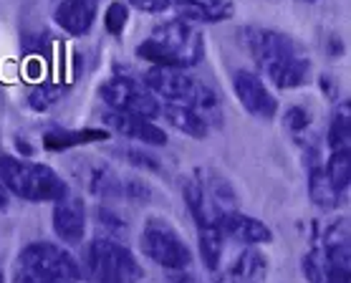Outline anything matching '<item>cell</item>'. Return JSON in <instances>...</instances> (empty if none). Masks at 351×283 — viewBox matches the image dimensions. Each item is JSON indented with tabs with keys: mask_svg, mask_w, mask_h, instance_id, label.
<instances>
[{
	"mask_svg": "<svg viewBox=\"0 0 351 283\" xmlns=\"http://www.w3.org/2000/svg\"><path fill=\"white\" fill-rule=\"evenodd\" d=\"M136 56L152 66L192 69L205 58V33L197 23L177 16L152 28V36L136 46Z\"/></svg>",
	"mask_w": 351,
	"mask_h": 283,
	"instance_id": "1",
	"label": "cell"
},
{
	"mask_svg": "<svg viewBox=\"0 0 351 283\" xmlns=\"http://www.w3.org/2000/svg\"><path fill=\"white\" fill-rule=\"evenodd\" d=\"M127 5L142 13H165L172 8V0H127Z\"/></svg>",
	"mask_w": 351,
	"mask_h": 283,
	"instance_id": "29",
	"label": "cell"
},
{
	"mask_svg": "<svg viewBox=\"0 0 351 283\" xmlns=\"http://www.w3.org/2000/svg\"><path fill=\"white\" fill-rule=\"evenodd\" d=\"M112 137V132L106 127H84V130H69V127H53V130L43 132L40 147L48 152H69L76 147L99 145Z\"/></svg>",
	"mask_w": 351,
	"mask_h": 283,
	"instance_id": "16",
	"label": "cell"
},
{
	"mask_svg": "<svg viewBox=\"0 0 351 283\" xmlns=\"http://www.w3.org/2000/svg\"><path fill=\"white\" fill-rule=\"evenodd\" d=\"M99 3L96 0H56L53 5V23L69 36H86L96 23Z\"/></svg>",
	"mask_w": 351,
	"mask_h": 283,
	"instance_id": "15",
	"label": "cell"
},
{
	"mask_svg": "<svg viewBox=\"0 0 351 283\" xmlns=\"http://www.w3.org/2000/svg\"><path fill=\"white\" fill-rule=\"evenodd\" d=\"M263 73H265V79L280 91L301 89L306 81H308V76H311V58L304 56V53L298 51L293 56L278 58V61H273L271 66H265Z\"/></svg>",
	"mask_w": 351,
	"mask_h": 283,
	"instance_id": "17",
	"label": "cell"
},
{
	"mask_svg": "<svg viewBox=\"0 0 351 283\" xmlns=\"http://www.w3.org/2000/svg\"><path fill=\"white\" fill-rule=\"evenodd\" d=\"M169 281L172 283H199L197 278L190 273V268H187V271H172V273H169Z\"/></svg>",
	"mask_w": 351,
	"mask_h": 283,
	"instance_id": "31",
	"label": "cell"
},
{
	"mask_svg": "<svg viewBox=\"0 0 351 283\" xmlns=\"http://www.w3.org/2000/svg\"><path fill=\"white\" fill-rule=\"evenodd\" d=\"M232 91H235V99L240 101V106L247 114H253L256 119H276L278 99H276V94L268 89V84L258 73L247 71V69H238V71L232 73Z\"/></svg>",
	"mask_w": 351,
	"mask_h": 283,
	"instance_id": "10",
	"label": "cell"
},
{
	"mask_svg": "<svg viewBox=\"0 0 351 283\" xmlns=\"http://www.w3.org/2000/svg\"><path fill=\"white\" fill-rule=\"evenodd\" d=\"M139 248L154 266L165 268L169 273L172 271H187L195 263L192 248L187 245L182 233L167 218H160V215L147 218L142 233H139Z\"/></svg>",
	"mask_w": 351,
	"mask_h": 283,
	"instance_id": "7",
	"label": "cell"
},
{
	"mask_svg": "<svg viewBox=\"0 0 351 283\" xmlns=\"http://www.w3.org/2000/svg\"><path fill=\"white\" fill-rule=\"evenodd\" d=\"M81 271L88 283H139L144 278V268L134 251L101 235L84 248Z\"/></svg>",
	"mask_w": 351,
	"mask_h": 283,
	"instance_id": "4",
	"label": "cell"
},
{
	"mask_svg": "<svg viewBox=\"0 0 351 283\" xmlns=\"http://www.w3.org/2000/svg\"><path fill=\"white\" fill-rule=\"evenodd\" d=\"M271 271V260L258 245H245L228 266L215 271V283H263Z\"/></svg>",
	"mask_w": 351,
	"mask_h": 283,
	"instance_id": "13",
	"label": "cell"
},
{
	"mask_svg": "<svg viewBox=\"0 0 351 283\" xmlns=\"http://www.w3.org/2000/svg\"><path fill=\"white\" fill-rule=\"evenodd\" d=\"M96 218H99V223H101V225H106V230H112V233H124V230H127L124 220L114 218L109 208H101V205H99V210H96Z\"/></svg>",
	"mask_w": 351,
	"mask_h": 283,
	"instance_id": "30",
	"label": "cell"
},
{
	"mask_svg": "<svg viewBox=\"0 0 351 283\" xmlns=\"http://www.w3.org/2000/svg\"><path fill=\"white\" fill-rule=\"evenodd\" d=\"M129 164H134V167H144V170H152L157 175H162V164L157 157H152L149 152H144L142 147H129L124 152H119Z\"/></svg>",
	"mask_w": 351,
	"mask_h": 283,
	"instance_id": "28",
	"label": "cell"
},
{
	"mask_svg": "<svg viewBox=\"0 0 351 283\" xmlns=\"http://www.w3.org/2000/svg\"><path fill=\"white\" fill-rule=\"evenodd\" d=\"M0 182L25 202H56L71 193L53 167L16 154H0Z\"/></svg>",
	"mask_w": 351,
	"mask_h": 283,
	"instance_id": "2",
	"label": "cell"
},
{
	"mask_svg": "<svg viewBox=\"0 0 351 283\" xmlns=\"http://www.w3.org/2000/svg\"><path fill=\"white\" fill-rule=\"evenodd\" d=\"M301 271L308 283H351V268H341L328 260L321 245H313L301 258Z\"/></svg>",
	"mask_w": 351,
	"mask_h": 283,
	"instance_id": "20",
	"label": "cell"
},
{
	"mask_svg": "<svg viewBox=\"0 0 351 283\" xmlns=\"http://www.w3.org/2000/svg\"><path fill=\"white\" fill-rule=\"evenodd\" d=\"M144 84L152 89L157 99L165 101H182V104L195 106L205 119L210 114L217 116V97L208 84L197 81L187 73V69L180 66H149L144 71ZM210 121V119H208Z\"/></svg>",
	"mask_w": 351,
	"mask_h": 283,
	"instance_id": "6",
	"label": "cell"
},
{
	"mask_svg": "<svg viewBox=\"0 0 351 283\" xmlns=\"http://www.w3.org/2000/svg\"><path fill=\"white\" fill-rule=\"evenodd\" d=\"M53 233L64 245H81L86 238V205L79 195L69 193L66 197L53 202L51 212Z\"/></svg>",
	"mask_w": 351,
	"mask_h": 283,
	"instance_id": "12",
	"label": "cell"
},
{
	"mask_svg": "<svg viewBox=\"0 0 351 283\" xmlns=\"http://www.w3.org/2000/svg\"><path fill=\"white\" fill-rule=\"evenodd\" d=\"M324 175L331 185L339 190L341 195L349 193V182H351V149L343 147V149H334L328 154L326 164H324Z\"/></svg>",
	"mask_w": 351,
	"mask_h": 283,
	"instance_id": "24",
	"label": "cell"
},
{
	"mask_svg": "<svg viewBox=\"0 0 351 283\" xmlns=\"http://www.w3.org/2000/svg\"><path fill=\"white\" fill-rule=\"evenodd\" d=\"M283 127H286V132L295 134V137L306 134V132L311 130V112L306 106H291L283 114Z\"/></svg>",
	"mask_w": 351,
	"mask_h": 283,
	"instance_id": "27",
	"label": "cell"
},
{
	"mask_svg": "<svg viewBox=\"0 0 351 283\" xmlns=\"http://www.w3.org/2000/svg\"><path fill=\"white\" fill-rule=\"evenodd\" d=\"M197 245H199V258L205 263L210 273H215L223 266V251H225V235L220 233L217 225H205L197 230Z\"/></svg>",
	"mask_w": 351,
	"mask_h": 283,
	"instance_id": "22",
	"label": "cell"
},
{
	"mask_svg": "<svg viewBox=\"0 0 351 283\" xmlns=\"http://www.w3.org/2000/svg\"><path fill=\"white\" fill-rule=\"evenodd\" d=\"M308 197H311V202L316 208H321V210H336L341 205L343 195L326 180L324 164L308 170Z\"/></svg>",
	"mask_w": 351,
	"mask_h": 283,
	"instance_id": "21",
	"label": "cell"
},
{
	"mask_svg": "<svg viewBox=\"0 0 351 283\" xmlns=\"http://www.w3.org/2000/svg\"><path fill=\"white\" fill-rule=\"evenodd\" d=\"M182 195L197 227L217 225L225 212L238 210L230 182L213 170L197 167L192 175H187L182 180Z\"/></svg>",
	"mask_w": 351,
	"mask_h": 283,
	"instance_id": "5",
	"label": "cell"
},
{
	"mask_svg": "<svg viewBox=\"0 0 351 283\" xmlns=\"http://www.w3.org/2000/svg\"><path fill=\"white\" fill-rule=\"evenodd\" d=\"M69 91V84H51V81H40L28 91V106L33 112H48L51 106H56L64 94Z\"/></svg>",
	"mask_w": 351,
	"mask_h": 283,
	"instance_id": "25",
	"label": "cell"
},
{
	"mask_svg": "<svg viewBox=\"0 0 351 283\" xmlns=\"http://www.w3.org/2000/svg\"><path fill=\"white\" fill-rule=\"evenodd\" d=\"M104 127L112 134H119L124 139H132L142 147H165L169 142L167 132L162 130L154 119L139 116V114H124V112H109L104 114Z\"/></svg>",
	"mask_w": 351,
	"mask_h": 283,
	"instance_id": "11",
	"label": "cell"
},
{
	"mask_svg": "<svg viewBox=\"0 0 351 283\" xmlns=\"http://www.w3.org/2000/svg\"><path fill=\"white\" fill-rule=\"evenodd\" d=\"M129 23V5L127 0H112L104 10V28L106 33H112V36H121L124 28Z\"/></svg>",
	"mask_w": 351,
	"mask_h": 283,
	"instance_id": "26",
	"label": "cell"
},
{
	"mask_svg": "<svg viewBox=\"0 0 351 283\" xmlns=\"http://www.w3.org/2000/svg\"><path fill=\"white\" fill-rule=\"evenodd\" d=\"M172 5L192 23H223L235 16L232 0H172Z\"/></svg>",
	"mask_w": 351,
	"mask_h": 283,
	"instance_id": "19",
	"label": "cell"
},
{
	"mask_svg": "<svg viewBox=\"0 0 351 283\" xmlns=\"http://www.w3.org/2000/svg\"><path fill=\"white\" fill-rule=\"evenodd\" d=\"M162 116L172 130H177L184 137L192 139H205L210 134V121L190 104L182 101H167L162 104Z\"/></svg>",
	"mask_w": 351,
	"mask_h": 283,
	"instance_id": "18",
	"label": "cell"
},
{
	"mask_svg": "<svg viewBox=\"0 0 351 283\" xmlns=\"http://www.w3.org/2000/svg\"><path fill=\"white\" fill-rule=\"evenodd\" d=\"M99 97L112 112L139 114L147 119L162 116V101L152 94V89L132 76H112L99 86Z\"/></svg>",
	"mask_w": 351,
	"mask_h": 283,
	"instance_id": "8",
	"label": "cell"
},
{
	"mask_svg": "<svg viewBox=\"0 0 351 283\" xmlns=\"http://www.w3.org/2000/svg\"><path fill=\"white\" fill-rule=\"evenodd\" d=\"M84 271L81 260L69 248L48 241L28 243L16 256L13 283H81Z\"/></svg>",
	"mask_w": 351,
	"mask_h": 283,
	"instance_id": "3",
	"label": "cell"
},
{
	"mask_svg": "<svg viewBox=\"0 0 351 283\" xmlns=\"http://www.w3.org/2000/svg\"><path fill=\"white\" fill-rule=\"evenodd\" d=\"M349 142H351V106H349V99H343L341 104L336 106L331 121H328L326 147L334 152V149L349 147Z\"/></svg>",
	"mask_w": 351,
	"mask_h": 283,
	"instance_id": "23",
	"label": "cell"
},
{
	"mask_svg": "<svg viewBox=\"0 0 351 283\" xmlns=\"http://www.w3.org/2000/svg\"><path fill=\"white\" fill-rule=\"evenodd\" d=\"M298 3H316V0H298Z\"/></svg>",
	"mask_w": 351,
	"mask_h": 283,
	"instance_id": "34",
	"label": "cell"
},
{
	"mask_svg": "<svg viewBox=\"0 0 351 283\" xmlns=\"http://www.w3.org/2000/svg\"><path fill=\"white\" fill-rule=\"evenodd\" d=\"M217 227L225 235V241H235L243 243V245H271L273 243V230L268 223L240 210L225 212Z\"/></svg>",
	"mask_w": 351,
	"mask_h": 283,
	"instance_id": "14",
	"label": "cell"
},
{
	"mask_svg": "<svg viewBox=\"0 0 351 283\" xmlns=\"http://www.w3.org/2000/svg\"><path fill=\"white\" fill-rule=\"evenodd\" d=\"M0 283H5V273H3V268H0Z\"/></svg>",
	"mask_w": 351,
	"mask_h": 283,
	"instance_id": "33",
	"label": "cell"
},
{
	"mask_svg": "<svg viewBox=\"0 0 351 283\" xmlns=\"http://www.w3.org/2000/svg\"><path fill=\"white\" fill-rule=\"evenodd\" d=\"M273 3H276V0H273Z\"/></svg>",
	"mask_w": 351,
	"mask_h": 283,
	"instance_id": "35",
	"label": "cell"
},
{
	"mask_svg": "<svg viewBox=\"0 0 351 283\" xmlns=\"http://www.w3.org/2000/svg\"><path fill=\"white\" fill-rule=\"evenodd\" d=\"M8 205H10V193H8V187L0 182V212L8 210Z\"/></svg>",
	"mask_w": 351,
	"mask_h": 283,
	"instance_id": "32",
	"label": "cell"
},
{
	"mask_svg": "<svg viewBox=\"0 0 351 283\" xmlns=\"http://www.w3.org/2000/svg\"><path fill=\"white\" fill-rule=\"evenodd\" d=\"M238 46L245 51V56L258 66L265 69L273 61L298 53V43H295L288 33H280L276 28H265V25H240L235 31Z\"/></svg>",
	"mask_w": 351,
	"mask_h": 283,
	"instance_id": "9",
	"label": "cell"
}]
</instances>
